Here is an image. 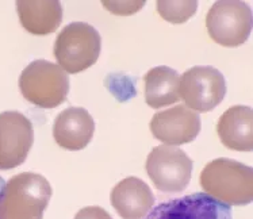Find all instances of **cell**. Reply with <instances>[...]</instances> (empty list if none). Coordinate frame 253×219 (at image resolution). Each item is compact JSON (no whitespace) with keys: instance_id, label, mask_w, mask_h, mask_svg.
<instances>
[{"instance_id":"1","label":"cell","mask_w":253,"mask_h":219,"mask_svg":"<svg viewBox=\"0 0 253 219\" xmlns=\"http://www.w3.org/2000/svg\"><path fill=\"white\" fill-rule=\"evenodd\" d=\"M201 185L207 195L229 207L253 200L252 168L230 158L209 162L201 173Z\"/></svg>"},{"instance_id":"2","label":"cell","mask_w":253,"mask_h":219,"mask_svg":"<svg viewBox=\"0 0 253 219\" xmlns=\"http://www.w3.org/2000/svg\"><path fill=\"white\" fill-rule=\"evenodd\" d=\"M52 187L38 173L23 172L5 182L0 196V219H42Z\"/></svg>"},{"instance_id":"3","label":"cell","mask_w":253,"mask_h":219,"mask_svg":"<svg viewBox=\"0 0 253 219\" xmlns=\"http://www.w3.org/2000/svg\"><path fill=\"white\" fill-rule=\"evenodd\" d=\"M100 50L102 38L98 30L84 22H72L57 36L53 52L60 68L79 73L98 61Z\"/></svg>"},{"instance_id":"4","label":"cell","mask_w":253,"mask_h":219,"mask_svg":"<svg viewBox=\"0 0 253 219\" xmlns=\"http://www.w3.org/2000/svg\"><path fill=\"white\" fill-rule=\"evenodd\" d=\"M23 98L41 109H54L67 100L69 78L57 64L36 60L23 69L19 77Z\"/></svg>"},{"instance_id":"5","label":"cell","mask_w":253,"mask_h":219,"mask_svg":"<svg viewBox=\"0 0 253 219\" xmlns=\"http://www.w3.org/2000/svg\"><path fill=\"white\" fill-rule=\"evenodd\" d=\"M252 10L237 0L215 1L206 15V27L212 41L226 47L243 45L252 32Z\"/></svg>"},{"instance_id":"6","label":"cell","mask_w":253,"mask_h":219,"mask_svg":"<svg viewBox=\"0 0 253 219\" xmlns=\"http://www.w3.org/2000/svg\"><path fill=\"white\" fill-rule=\"evenodd\" d=\"M146 172L159 191L181 192L191 180L192 160L177 146L160 145L149 153Z\"/></svg>"},{"instance_id":"7","label":"cell","mask_w":253,"mask_h":219,"mask_svg":"<svg viewBox=\"0 0 253 219\" xmlns=\"http://www.w3.org/2000/svg\"><path fill=\"white\" fill-rule=\"evenodd\" d=\"M226 95L223 74L212 67H194L179 78V96L195 112H209Z\"/></svg>"},{"instance_id":"8","label":"cell","mask_w":253,"mask_h":219,"mask_svg":"<svg viewBox=\"0 0 253 219\" xmlns=\"http://www.w3.org/2000/svg\"><path fill=\"white\" fill-rule=\"evenodd\" d=\"M34 144V129L26 116L18 111L0 114V169L8 171L26 161Z\"/></svg>"},{"instance_id":"9","label":"cell","mask_w":253,"mask_h":219,"mask_svg":"<svg viewBox=\"0 0 253 219\" xmlns=\"http://www.w3.org/2000/svg\"><path fill=\"white\" fill-rule=\"evenodd\" d=\"M144 219H233V215L229 206L197 192L159 204Z\"/></svg>"},{"instance_id":"10","label":"cell","mask_w":253,"mask_h":219,"mask_svg":"<svg viewBox=\"0 0 253 219\" xmlns=\"http://www.w3.org/2000/svg\"><path fill=\"white\" fill-rule=\"evenodd\" d=\"M201 116L184 105H177L153 115L150 131L156 140L166 145H183L192 142L201 133Z\"/></svg>"},{"instance_id":"11","label":"cell","mask_w":253,"mask_h":219,"mask_svg":"<svg viewBox=\"0 0 253 219\" xmlns=\"http://www.w3.org/2000/svg\"><path fill=\"white\" fill-rule=\"evenodd\" d=\"M95 133V122L83 107H69L58 114L53 125V137L57 145L68 150L87 147Z\"/></svg>"},{"instance_id":"12","label":"cell","mask_w":253,"mask_h":219,"mask_svg":"<svg viewBox=\"0 0 253 219\" xmlns=\"http://www.w3.org/2000/svg\"><path fill=\"white\" fill-rule=\"evenodd\" d=\"M111 204L122 219H144L155 206V196L141 179L126 178L114 187Z\"/></svg>"},{"instance_id":"13","label":"cell","mask_w":253,"mask_h":219,"mask_svg":"<svg viewBox=\"0 0 253 219\" xmlns=\"http://www.w3.org/2000/svg\"><path fill=\"white\" fill-rule=\"evenodd\" d=\"M219 140L227 149L251 151L253 147V115L248 106H233L217 123Z\"/></svg>"},{"instance_id":"14","label":"cell","mask_w":253,"mask_h":219,"mask_svg":"<svg viewBox=\"0 0 253 219\" xmlns=\"http://www.w3.org/2000/svg\"><path fill=\"white\" fill-rule=\"evenodd\" d=\"M22 26L34 36L54 33L61 25L62 7L60 1H16Z\"/></svg>"},{"instance_id":"15","label":"cell","mask_w":253,"mask_h":219,"mask_svg":"<svg viewBox=\"0 0 253 219\" xmlns=\"http://www.w3.org/2000/svg\"><path fill=\"white\" fill-rule=\"evenodd\" d=\"M179 73L169 67H156L145 74V100L152 109L179 102Z\"/></svg>"},{"instance_id":"16","label":"cell","mask_w":253,"mask_h":219,"mask_svg":"<svg viewBox=\"0 0 253 219\" xmlns=\"http://www.w3.org/2000/svg\"><path fill=\"white\" fill-rule=\"evenodd\" d=\"M198 10V1H157V11L163 19L173 25H181L187 22Z\"/></svg>"},{"instance_id":"17","label":"cell","mask_w":253,"mask_h":219,"mask_svg":"<svg viewBox=\"0 0 253 219\" xmlns=\"http://www.w3.org/2000/svg\"><path fill=\"white\" fill-rule=\"evenodd\" d=\"M103 7L115 15H133L142 8L146 1H102Z\"/></svg>"},{"instance_id":"18","label":"cell","mask_w":253,"mask_h":219,"mask_svg":"<svg viewBox=\"0 0 253 219\" xmlns=\"http://www.w3.org/2000/svg\"><path fill=\"white\" fill-rule=\"evenodd\" d=\"M75 219H113L111 215L103 210L102 207L98 206H92V207H85L79 211L78 214L75 215Z\"/></svg>"},{"instance_id":"19","label":"cell","mask_w":253,"mask_h":219,"mask_svg":"<svg viewBox=\"0 0 253 219\" xmlns=\"http://www.w3.org/2000/svg\"><path fill=\"white\" fill-rule=\"evenodd\" d=\"M5 185V182L3 180V179L0 178V196H1V192H3V188H4Z\"/></svg>"}]
</instances>
